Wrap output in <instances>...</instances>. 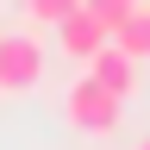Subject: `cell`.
I'll list each match as a JSON object with an SVG mask.
<instances>
[{
	"label": "cell",
	"mask_w": 150,
	"mask_h": 150,
	"mask_svg": "<svg viewBox=\"0 0 150 150\" xmlns=\"http://www.w3.org/2000/svg\"><path fill=\"white\" fill-rule=\"evenodd\" d=\"M75 6H81V0H25V19H31V25H63V19L75 13Z\"/></svg>",
	"instance_id": "cell-6"
},
{
	"label": "cell",
	"mask_w": 150,
	"mask_h": 150,
	"mask_svg": "<svg viewBox=\"0 0 150 150\" xmlns=\"http://www.w3.org/2000/svg\"><path fill=\"white\" fill-rule=\"evenodd\" d=\"M112 44H119L125 56H138V63H150V0H144V6L125 19L119 31H112Z\"/></svg>",
	"instance_id": "cell-5"
},
{
	"label": "cell",
	"mask_w": 150,
	"mask_h": 150,
	"mask_svg": "<svg viewBox=\"0 0 150 150\" xmlns=\"http://www.w3.org/2000/svg\"><path fill=\"white\" fill-rule=\"evenodd\" d=\"M56 50H63L69 63H81V69H88L100 50H112V25H106V19H94L88 6H75L63 25H56Z\"/></svg>",
	"instance_id": "cell-3"
},
{
	"label": "cell",
	"mask_w": 150,
	"mask_h": 150,
	"mask_svg": "<svg viewBox=\"0 0 150 150\" xmlns=\"http://www.w3.org/2000/svg\"><path fill=\"white\" fill-rule=\"evenodd\" d=\"M138 56H125L119 44H112V50H100V56H94V63H88V75H94V81H100V88H112V94H119V100H131V94H138Z\"/></svg>",
	"instance_id": "cell-4"
},
{
	"label": "cell",
	"mask_w": 150,
	"mask_h": 150,
	"mask_svg": "<svg viewBox=\"0 0 150 150\" xmlns=\"http://www.w3.org/2000/svg\"><path fill=\"white\" fill-rule=\"evenodd\" d=\"M81 6H88L94 19H106V25H112V31H119V25H125V19H131V13H138V6H144V0H81Z\"/></svg>",
	"instance_id": "cell-7"
},
{
	"label": "cell",
	"mask_w": 150,
	"mask_h": 150,
	"mask_svg": "<svg viewBox=\"0 0 150 150\" xmlns=\"http://www.w3.org/2000/svg\"><path fill=\"white\" fill-rule=\"evenodd\" d=\"M131 150H150V138H144V144H131Z\"/></svg>",
	"instance_id": "cell-8"
},
{
	"label": "cell",
	"mask_w": 150,
	"mask_h": 150,
	"mask_svg": "<svg viewBox=\"0 0 150 150\" xmlns=\"http://www.w3.org/2000/svg\"><path fill=\"white\" fill-rule=\"evenodd\" d=\"M38 81H44V44L31 31H0V88L31 94Z\"/></svg>",
	"instance_id": "cell-2"
},
{
	"label": "cell",
	"mask_w": 150,
	"mask_h": 150,
	"mask_svg": "<svg viewBox=\"0 0 150 150\" xmlns=\"http://www.w3.org/2000/svg\"><path fill=\"white\" fill-rule=\"evenodd\" d=\"M63 112H69V125H75V131H88V138H106V131H119L125 100H119L112 88H100V81L81 69V75L69 81V94H63Z\"/></svg>",
	"instance_id": "cell-1"
},
{
	"label": "cell",
	"mask_w": 150,
	"mask_h": 150,
	"mask_svg": "<svg viewBox=\"0 0 150 150\" xmlns=\"http://www.w3.org/2000/svg\"><path fill=\"white\" fill-rule=\"evenodd\" d=\"M0 94H6V88H0Z\"/></svg>",
	"instance_id": "cell-9"
}]
</instances>
